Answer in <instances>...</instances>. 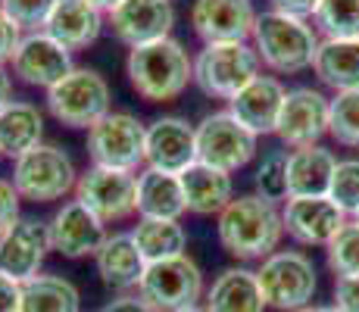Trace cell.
Returning a JSON list of instances; mask_svg holds the SVG:
<instances>
[{
	"label": "cell",
	"mask_w": 359,
	"mask_h": 312,
	"mask_svg": "<svg viewBox=\"0 0 359 312\" xmlns=\"http://www.w3.org/2000/svg\"><path fill=\"white\" fill-rule=\"evenodd\" d=\"M19 203H22V197L13 187V182L10 178H0V231L19 219Z\"/></svg>",
	"instance_id": "cell-39"
},
{
	"label": "cell",
	"mask_w": 359,
	"mask_h": 312,
	"mask_svg": "<svg viewBox=\"0 0 359 312\" xmlns=\"http://www.w3.org/2000/svg\"><path fill=\"white\" fill-rule=\"evenodd\" d=\"M300 312H337L334 306H306V309H300Z\"/></svg>",
	"instance_id": "cell-45"
},
{
	"label": "cell",
	"mask_w": 359,
	"mask_h": 312,
	"mask_svg": "<svg viewBox=\"0 0 359 312\" xmlns=\"http://www.w3.org/2000/svg\"><path fill=\"white\" fill-rule=\"evenodd\" d=\"M337 156L334 150L313 144L287 154V197H328Z\"/></svg>",
	"instance_id": "cell-26"
},
{
	"label": "cell",
	"mask_w": 359,
	"mask_h": 312,
	"mask_svg": "<svg viewBox=\"0 0 359 312\" xmlns=\"http://www.w3.org/2000/svg\"><path fill=\"white\" fill-rule=\"evenodd\" d=\"M203 309L206 312H266L269 306L262 300L257 269L231 266L225 272H219V278L203 294Z\"/></svg>",
	"instance_id": "cell-24"
},
{
	"label": "cell",
	"mask_w": 359,
	"mask_h": 312,
	"mask_svg": "<svg viewBox=\"0 0 359 312\" xmlns=\"http://www.w3.org/2000/svg\"><path fill=\"white\" fill-rule=\"evenodd\" d=\"M328 116H331V97L319 88H291L281 107L275 135L285 147H313L328 135Z\"/></svg>",
	"instance_id": "cell-13"
},
{
	"label": "cell",
	"mask_w": 359,
	"mask_h": 312,
	"mask_svg": "<svg viewBox=\"0 0 359 312\" xmlns=\"http://www.w3.org/2000/svg\"><path fill=\"white\" fill-rule=\"evenodd\" d=\"M216 234L222 250L238 262H262L285 238L281 206L262 200L259 194H241L216 216Z\"/></svg>",
	"instance_id": "cell-1"
},
{
	"label": "cell",
	"mask_w": 359,
	"mask_h": 312,
	"mask_svg": "<svg viewBox=\"0 0 359 312\" xmlns=\"http://www.w3.org/2000/svg\"><path fill=\"white\" fill-rule=\"evenodd\" d=\"M47 253H50V231L47 222L19 216L10 228L0 231V275L25 284L41 275Z\"/></svg>",
	"instance_id": "cell-12"
},
{
	"label": "cell",
	"mask_w": 359,
	"mask_h": 312,
	"mask_svg": "<svg viewBox=\"0 0 359 312\" xmlns=\"http://www.w3.org/2000/svg\"><path fill=\"white\" fill-rule=\"evenodd\" d=\"M262 72L259 53L250 41H231V44H203L194 57V85L206 97L229 103L244 85Z\"/></svg>",
	"instance_id": "cell-5"
},
{
	"label": "cell",
	"mask_w": 359,
	"mask_h": 312,
	"mask_svg": "<svg viewBox=\"0 0 359 312\" xmlns=\"http://www.w3.org/2000/svg\"><path fill=\"white\" fill-rule=\"evenodd\" d=\"M328 135L341 147H359V91H344L331 97Z\"/></svg>",
	"instance_id": "cell-33"
},
{
	"label": "cell",
	"mask_w": 359,
	"mask_h": 312,
	"mask_svg": "<svg viewBox=\"0 0 359 312\" xmlns=\"http://www.w3.org/2000/svg\"><path fill=\"white\" fill-rule=\"evenodd\" d=\"M328 197L341 206L347 216L359 210V159H337L334 175H331Z\"/></svg>",
	"instance_id": "cell-35"
},
{
	"label": "cell",
	"mask_w": 359,
	"mask_h": 312,
	"mask_svg": "<svg viewBox=\"0 0 359 312\" xmlns=\"http://www.w3.org/2000/svg\"><path fill=\"white\" fill-rule=\"evenodd\" d=\"M313 72L334 94L359 91V38H322Z\"/></svg>",
	"instance_id": "cell-27"
},
{
	"label": "cell",
	"mask_w": 359,
	"mask_h": 312,
	"mask_svg": "<svg viewBox=\"0 0 359 312\" xmlns=\"http://www.w3.org/2000/svg\"><path fill=\"white\" fill-rule=\"evenodd\" d=\"M47 109L69 128H91L113 109V91L97 69L75 66L63 81L47 91Z\"/></svg>",
	"instance_id": "cell-7"
},
{
	"label": "cell",
	"mask_w": 359,
	"mask_h": 312,
	"mask_svg": "<svg viewBox=\"0 0 359 312\" xmlns=\"http://www.w3.org/2000/svg\"><path fill=\"white\" fill-rule=\"evenodd\" d=\"M107 22L122 44L141 47L172 34L175 25V6L172 0H122L107 13Z\"/></svg>",
	"instance_id": "cell-19"
},
{
	"label": "cell",
	"mask_w": 359,
	"mask_h": 312,
	"mask_svg": "<svg viewBox=\"0 0 359 312\" xmlns=\"http://www.w3.org/2000/svg\"><path fill=\"white\" fill-rule=\"evenodd\" d=\"M135 187H137L135 172L91 165L88 172L79 175L75 200L81 206H88L103 225H113V222L135 216Z\"/></svg>",
	"instance_id": "cell-11"
},
{
	"label": "cell",
	"mask_w": 359,
	"mask_h": 312,
	"mask_svg": "<svg viewBox=\"0 0 359 312\" xmlns=\"http://www.w3.org/2000/svg\"><path fill=\"white\" fill-rule=\"evenodd\" d=\"M88 4H91L94 10H100L103 16H107V13L113 10V6H119V4H122V0H88Z\"/></svg>",
	"instance_id": "cell-44"
},
{
	"label": "cell",
	"mask_w": 359,
	"mask_h": 312,
	"mask_svg": "<svg viewBox=\"0 0 359 312\" xmlns=\"http://www.w3.org/2000/svg\"><path fill=\"white\" fill-rule=\"evenodd\" d=\"M19 297H22V284L0 275V312H19Z\"/></svg>",
	"instance_id": "cell-42"
},
{
	"label": "cell",
	"mask_w": 359,
	"mask_h": 312,
	"mask_svg": "<svg viewBox=\"0 0 359 312\" xmlns=\"http://www.w3.org/2000/svg\"><path fill=\"white\" fill-rule=\"evenodd\" d=\"M0 6L22 32H41L50 19L57 0H0Z\"/></svg>",
	"instance_id": "cell-36"
},
{
	"label": "cell",
	"mask_w": 359,
	"mask_h": 312,
	"mask_svg": "<svg viewBox=\"0 0 359 312\" xmlns=\"http://www.w3.org/2000/svg\"><path fill=\"white\" fill-rule=\"evenodd\" d=\"M13 187L22 200L32 203H53L66 194H75L79 172H75L72 156L57 144H38L29 154L13 159Z\"/></svg>",
	"instance_id": "cell-6"
},
{
	"label": "cell",
	"mask_w": 359,
	"mask_h": 312,
	"mask_svg": "<svg viewBox=\"0 0 359 312\" xmlns=\"http://www.w3.org/2000/svg\"><path fill=\"white\" fill-rule=\"evenodd\" d=\"M103 22H107V16L100 10H94L88 0H57L50 19L41 32L60 41L66 50H85L100 38Z\"/></svg>",
	"instance_id": "cell-23"
},
{
	"label": "cell",
	"mask_w": 359,
	"mask_h": 312,
	"mask_svg": "<svg viewBox=\"0 0 359 312\" xmlns=\"http://www.w3.org/2000/svg\"><path fill=\"white\" fill-rule=\"evenodd\" d=\"M313 22L322 38H359V0H319Z\"/></svg>",
	"instance_id": "cell-31"
},
{
	"label": "cell",
	"mask_w": 359,
	"mask_h": 312,
	"mask_svg": "<svg viewBox=\"0 0 359 312\" xmlns=\"http://www.w3.org/2000/svg\"><path fill=\"white\" fill-rule=\"evenodd\" d=\"M191 163H197V128L182 116H160L147 125L144 165L182 175Z\"/></svg>",
	"instance_id": "cell-16"
},
{
	"label": "cell",
	"mask_w": 359,
	"mask_h": 312,
	"mask_svg": "<svg viewBox=\"0 0 359 312\" xmlns=\"http://www.w3.org/2000/svg\"><path fill=\"white\" fill-rule=\"evenodd\" d=\"M350 219H353V222H356V225H359V210H356V212H353V216H350Z\"/></svg>",
	"instance_id": "cell-47"
},
{
	"label": "cell",
	"mask_w": 359,
	"mask_h": 312,
	"mask_svg": "<svg viewBox=\"0 0 359 312\" xmlns=\"http://www.w3.org/2000/svg\"><path fill=\"white\" fill-rule=\"evenodd\" d=\"M287 147H275L269 154H262L257 175H253V184H257V194L269 203H285L287 200Z\"/></svg>",
	"instance_id": "cell-32"
},
{
	"label": "cell",
	"mask_w": 359,
	"mask_h": 312,
	"mask_svg": "<svg viewBox=\"0 0 359 312\" xmlns=\"http://www.w3.org/2000/svg\"><path fill=\"white\" fill-rule=\"evenodd\" d=\"M337 312H359V275L334 278V303Z\"/></svg>",
	"instance_id": "cell-37"
},
{
	"label": "cell",
	"mask_w": 359,
	"mask_h": 312,
	"mask_svg": "<svg viewBox=\"0 0 359 312\" xmlns=\"http://www.w3.org/2000/svg\"><path fill=\"white\" fill-rule=\"evenodd\" d=\"M126 75L131 91L141 100L169 103L182 97L194 81V57L184 50L182 41L169 34V38L131 47L126 60Z\"/></svg>",
	"instance_id": "cell-2"
},
{
	"label": "cell",
	"mask_w": 359,
	"mask_h": 312,
	"mask_svg": "<svg viewBox=\"0 0 359 312\" xmlns=\"http://www.w3.org/2000/svg\"><path fill=\"white\" fill-rule=\"evenodd\" d=\"M182 312H206V309H203V303H200V306H191V309H182Z\"/></svg>",
	"instance_id": "cell-46"
},
{
	"label": "cell",
	"mask_w": 359,
	"mask_h": 312,
	"mask_svg": "<svg viewBox=\"0 0 359 312\" xmlns=\"http://www.w3.org/2000/svg\"><path fill=\"white\" fill-rule=\"evenodd\" d=\"M197 159L212 169H222L234 175L244 169L259 150V135H253L247 125H241L229 109L206 113L197 125Z\"/></svg>",
	"instance_id": "cell-10"
},
{
	"label": "cell",
	"mask_w": 359,
	"mask_h": 312,
	"mask_svg": "<svg viewBox=\"0 0 359 312\" xmlns=\"http://www.w3.org/2000/svg\"><path fill=\"white\" fill-rule=\"evenodd\" d=\"M287 88L281 85L278 75H257L250 85H244L238 94L229 100V113L241 125L253 131V135H275L281 107H285Z\"/></svg>",
	"instance_id": "cell-20"
},
{
	"label": "cell",
	"mask_w": 359,
	"mask_h": 312,
	"mask_svg": "<svg viewBox=\"0 0 359 312\" xmlns=\"http://www.w3.org/2000/svg\"><path fill=\"white\" fill-rule=\"evenodd\" d=\"M19 312H81V294L63 275H38L22 284Z\"/></svg>",
	"instance_id": "cell-29"
},
{
	"label": "cell",
	"mask_w": 359,
	"mask_h": 312,
	"mask_svg": "<svg viewBox=\"0 0 359 312\" xmlns=\"http://www.w3.org/2000/svg\"><path fill=\"white\" fill-rule=\"evenodd\" d=\"M47 231H50V250L66 259L97 256V250L107 240V225L79 200H66L47 222Z\"/></svg>",
	"instance_id": "cell-18"
},
{
	"label": "cell",
	"mask_w": 359,
	"mask_h": 312,
	"mask_svg": "<svg viewBox=\"0 0 359 312\" xmlns=\"http://www.w3.org/2000/svg\"><path fill=\"white\" fill-rule=\"evenodd\" d=\"M257 278L266 306L278 312H300L313 306L316 290H319L316 262L303 250H275L259 262Z\"/></svg>",
	"instance_id": "cell-4"
},
{
	"label": "cell",
	"mask_w": 359,
	"mask_h": 312,
	"mask_svg": "<svg viewBox=\"0 0 359 312\" xmlns=\"http://www.w3.org/2000/svg\"><path fill=\"white\" fill-rule=\"evenodd\" d=\"M44 137V113L29 100H10L0 109V156L19 159Z\"/></svg>",
	"instance_id": "cell-28"
},
{
	"label": "cell",
	"mask_w": 359,
	"mask_h": 312,
	"mask_svg": "<svg viewBox=\"0 0 359 312\" xmlns=\"http://www.w3.org/2000/svg\"><path fill=\"white\" fill-rule=\"evenodd\" d=\"M257 16L253 0H194L191 6V25L203 44L250 41Z\"/></svg>",
	"instance_id": "cell-17"
},
{
	"label": "cell",
	"mask_w": 359,
	"mask_h": 312,
	"mask_svg": "<svg viewBox=\"0 0 359 312\" xmlns=\"http://www.w3.org/2000/svg\"><path fill=\"white\" fill-rule=\"evenodd\" d=\"M131 238L147 262L188 253V231L175 219H137V225L131 228Z\"/></svg>",
	"instance_id": "cell-30"
},
{
	"label": "cell",
	"mask_w": 359,
	"mask_h": 312,
	"mask_svg": "<svg viewBox=\"0 0 359 312\" xmlns=\"http://www.w3.org/2000/svg\"><path fill=\"white\" fill-rule=\"evenodd\" d=\"M22 34L25 32L19 29V25L4 13V6H0V66H6V62L13 60V53H16Z\"/></svg>",
	"instance_id": "cell-38"
},
{
	"label": "cell",
	"mask_w": 359,
	"mask_h": 312,
	"mask_svg": "<svg viewBox=\"0 0 359 312\" xmlns=\"http://www.w3.org/2000/svg\"><path fill=\"white\" fill-rule=\"evenodd\" d=\"M137 294L150 303L156 312H182L200 306L203 300V272L188 253L172 259L147 262L144 278L137 284Z\"/></svg>",
	"instance_id": "cell-8"
},
{
	"label": "cell",
	"mask_w": 359,
	"mask_h": 312,
	"mask_svg": "<svg viewBox=\"0 0 359 312\" xmlns=\"http://www.w3.org/2000/svg\"><path fill=\"white\" fill-rule=\"evenodd\" d=\"M347 219L331 197H287L281 206L285 234L300 247H328Z\"/></svg>",
	"instance_id": "cell-15"
},
{
	"label": "cell",
	"mask_w": 359,
	"mask_h": 312,
	"mask_svg": "<svg viewBox=\"0 0 359 312\" xmlns=\"http://www.w3.org/2000/svg\"><path fill=\"white\" fill-rule=\"evenodd\" d=\"M13 100V75L6 66H0V109Z\"/></svg>",
	"instance_id": "cell-43"
},
{
	"label": "cell",
	"mask_w": 359,
	"mask_h": 312,
	"mask_svg": "<svg viewBox=\"0 0 359 312\" xmlns=\"http://www.w3.org/2000/svg\"><path fill=\"white\" fill-rule=\"evenodd\" d=\"M178 178H182L188 212H194V216H219L234 200V182L229 172L212 169L200 159L191 163Z\"/></svg>",
	"instance_id": "cell-25"
},
{
	"label": "cell",
	"mask_w": 359,
	"mask_h": 312,
	"mask_svg": "<svg viewBox=\"0 0 359 312\" xmlns=\"http://www.w3.org/2000/svg\"><path fill=\"white\" fill-rule=\"evenodd\" d=\"M144 144H147V125L122 109H109L100 122L88 128V156L91 165L103 169L137 172V165H144Z\"/></svg>",
	"instance_id": "cell-9"
},
{
	"label": "cell",
	"mask_w": 359,
	"mask_h": 312,
	"mask_svg": "<svg viewBox=\"0 0 359 312\" xmlns=\"http://www.w3.org/2000/svg\"><path fill=\"white\" fill-rule=\"evenodd\" d=\"M94 266H97L100 281L107 284L116 294H131L137 290V284L144 278V269L147 259L141 256L131 231H119V234H107L103 247L94 256Z\"/></svg>",
	"instance_id": "cell-21"
},
{
	"label": "cell",
	"mask_w": 359,
	"mask_h": 312,
	"mask_svg": "<svg viewBox=\"0 0 359 312\" xmlns=\"http://www.w3.org/2000/svg\"><path fill=\"white\" fill-rule=\"evenodd\" d=\"M250 44L259 53V62L275 75H300L313 69L322 34L316 32V25H309V19L266 10L257 16Z\"/></svg>",
	"instance_id": "cell-3"
},
{
	"label": "cell",
	"mask_w": 359,
	"mask_h": 312,
	"mask_svg": "<svg viewBox=\"0 0 359 312\" xmlns=\"http://www.w3.org/2000/svg\"><path fill=\"white\" fill-rule=\"evenodd\" d=\"M275 13H285V16L297 19H313L319 10V0H269Z\"/></svg>",
	"instance_id": "cell-40"
},
{
	"label": "cell",
	"mask_w": 359,
	"mask_h": 312,
	"mask_svg": "<svg viewBox=\"0 0 359 312\" xmlns=\"http://www.w3.org/2000/svg\"><path fill=\"white\" fill-rule=\"evenodd\" d=\"M325 262L334 278L359 275V225L353 219H347V225L331 238V244L325 247Z\"/></svg>",
	"instance_id": "cell-34"
},
{
	"label": "cell",
	"mask_w": 359,
	"mask_h": 312,
	"mask_svg": "<svg viewBox=\"0 0 359 312\" xmlns=\"http://www.w3.org/2000/svg\"><path fill=\"white\" fill-rule=\"evenodd\" d=\"M100 312H156V309L150 306V303L144 300L141 294H135V290H131V294H119V297H113V300H109Z\"/></svg>",
	"instance_id": "cell-41"
},
{
	"label": "cell",
	"mask_w": 359,
	"mask_h": 312,
	"mask_svg": "<svg viewBox=\"0 0 359 312\" xmlns=\"http://www.w3.org/2000/svg\"><path fill=\"white\" fill-rule=\"evenodd\" d=\"M10 69L25 85L50 91L57 81H63L72 72L75 62H72V50H66L47 32H25L10 60Z\"/></svg>",
	"instance_id": "cell-14"
},
{
	"label": "cell",
	"mask_w": 359,
	"mask_h": 312,
	"mask_svg": "<svg viewBox=\"0 0 359 312\" xmlns=\"http://www.w3.org/2000/svg\"><path fill=\"white\" fill-rule=\"evenodd\" d=\"M135 212H137V219H175V222H182V216L188 212L182 178L172 175V172L147 169V165H144V169L137 172Z\"/></svg>",
	"instance_id": "cell-22"
}]
</instances>
